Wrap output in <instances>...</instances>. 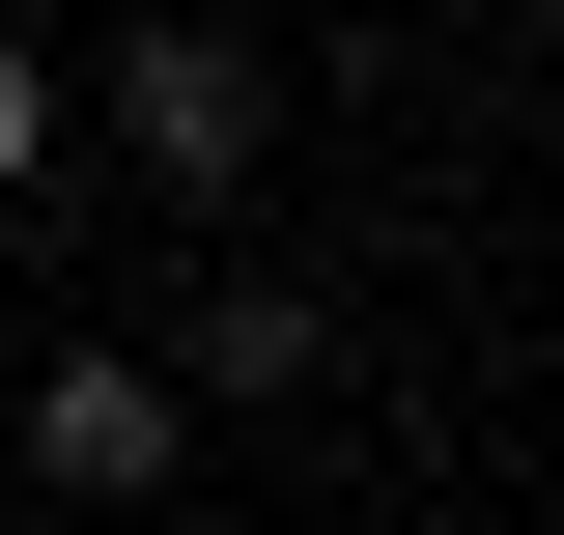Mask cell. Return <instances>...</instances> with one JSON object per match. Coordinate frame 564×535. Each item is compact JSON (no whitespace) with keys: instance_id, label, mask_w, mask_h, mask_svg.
<instances>
[{"instance_id":"obj_1","label":"cell","mask_w":564,"mask_h":535,"mask_svg":"<svg viewBox=\"0 0 564 535\" xmlns=\"http://www.w3.org/2000/svg\"><path fill=\"white\" fill-rule=\"evenodd\" d=\"M85 113H113V170H141V198H254L282 57H254V29H113V57H85Z\"/></svg>"},{"instance_id":"obj_5","label":"cell","mask_w":564,"mask_h":535,"mask_svg":"<svg viewBox=\"0 0 564 535\" xmlns=\"http://www.w3.org/2000/svg\"><path fill=\"white\" fill-rule=\"evenodd\" d=\"M0 535H57V507H0Z\"/></svg>"},{"instance_id":"obj_2","label":"cell","mask_w":564,"mask_h":535,"mask_svg":"<svg viewBox=\"0 0 564 535\" xmlns=\"http://www.w3.org/2000/svg\"><path fill=\"white\" fill-rule=\"evenodd\" d=\"M170 451H198V423H170L141 338H57V367H29V507H141Z\"/></svg>"},{"instance_id":"obj_3","label":"cell","mask_w":564,"mask_h":535,"mask_svg":"<svg viewBox=\"0 0 564 535\" xmlns=\"http://www.w3.org/2000/svg\"><path fill=\"white\" fill-rule=\"evenodd\" d=\"M311 367H339V282H311V254H226V282H198V367H170V423H198V395H311Z\"/></svg>"},{"instance_id":"obj_4","label":"cell","mask_w":564,"mask_h":535,"mask_svg":"<svg viewBox=\"0 0 564 535\" xmlns=\"http://www.w3.org/2000/svg\"><path fill=\"white\" fill-rule=\"evenodd\" d=\"M29 170H57V57L0 29V226H29Z\"/></svg>"}]
</instances>
